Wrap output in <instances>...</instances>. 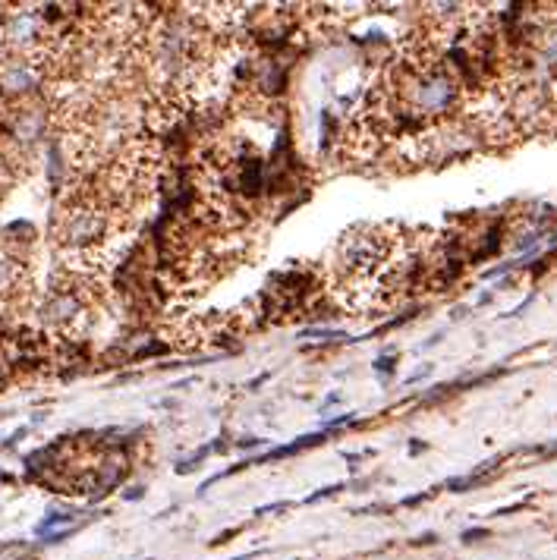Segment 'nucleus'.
Instances as JSON below:
<instances>
[{
	"instance_id": "f257e3e1",
	"label": "nucleus",
	"mask_w": 557,
	"mask_h": 560,
	"mask_svg": "<svg viewBox=\"0 0 557 560\" xmlns=\"http://www.w3.org/2000/svg\"><path fill=\"white\" fill-rule=\"evenodd\" d=\"M29 258L23 252V240L13 233H0V309H13L29 293Z\"/></svg>"
}]
</instances>
